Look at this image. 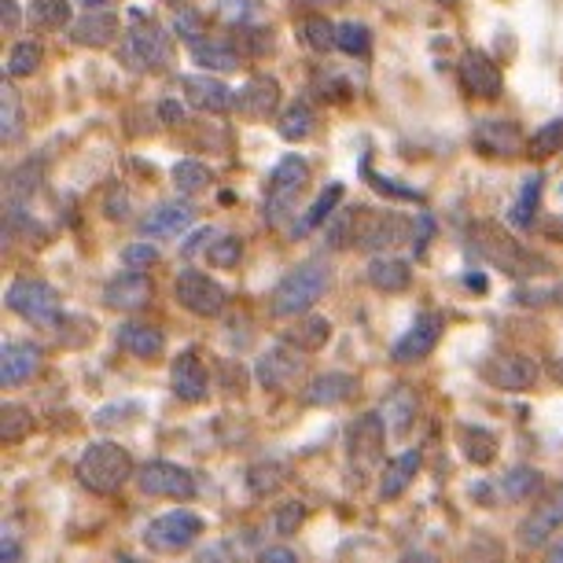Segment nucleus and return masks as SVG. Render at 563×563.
<instances>
[{
    "label": "nucleus",
    "instance_id": "1",
    "mask_svg": "<svg viewBox=\"0 0 563 563\" xmlns=\"http://www.w3.org/2000/svg\"><path fill=\"white\" fill-rule=\"evenodd\" d=\"M467 236H472L475 254H483V258L497 265L505 276H541L549 269V262L541 258V254H534L519 240H512L497 221H475Z\"/></svg>",
    "mask_w": 563,
    "mask_h": 563
},
{
    "label": "nucleus",
    "instance_id": "2",
    "mask_svg": "<svg viewBox=\"0 0 563 563\" xmlns=\"http://www.w3.org/2000/svg\"><path fill=\"white\" fill-rule=\"evenodd\" d=\"M343 236H350V243L361 251H387L395 247V243H406L409 236V221L398 218V214H387V210H365V207H354L350 210V218L343 225L332 229V243L335 247H343Z\"/></svg>",
    "mask_w": 563,
    "mask_h": 563
},
{
    "label": "nucleus",
    "instance_id": "3",
    "mask_svg": "<svg viewBox=\"0 0 563 563\" xmlns=\"http://www.w3.org/2000/svg\"><path fill=\"white\" fill-rule=\"evenodd\" d=\"M78 483L85 486L89 494H119L125 483L136 479V467H133V456L122 450L119 442H92L89 450L81 453L78 461Z\"/></svg>",
    "mask_w": 563,
    "mask_h": 563
},
{
    "label": "nucleus",
    "instance_id": "4",
    "mask_svg": "<svg viewBox=\"0 0 563 563\" xmlns=\"http://www.w3.org/2000/svg\"><path fill=\"white\" fill-rule=\"evenodd\" d=\"M332 288V269L328 262H302L276 284L273 291V317H302L321 295Z\"/></svg>",
    "mask_w": 563,
    "mask_h": 563
},
{
    "label": "nucleus",
    "instance_id": "5",
    "mask_svg": "<svg viewBox=\"0 0 563 563\" xmlns=\"http://www.w3.org/2000/svg\"><path fill=\"white\" fill-rule=\"evenodd\" d=\"M169 56H174L169 34L133 8V26H130V34H125L122 59L130 63L133 70H163L169 67Z\"/></svg>",
    "mask_w": 563,
    "mask_h": 563
},
{
    "label": "nucleus",
    "instance_id": "6",
    "mask_svg": "<svg viewBox=\"0 0 563 563\" xmlns=\"http://www.w3.org/2000/svg\"><path fill=\"white\" fill-rule=\"evenodd\" d=\"M306 185H310V166H306V158L284 155L269 177V192H265V221L280 225L284 214H291L295 199L302 196Z\"/></svg>",
    "mask_w": 563,
    "mask_h": 563
},
{
    "label": "nucleus",
    "instance_id": "7",
    "mask_svg": "<svg viewBox=\"0 0 563 563\" xmlns=\"http://www.w3.org/2000/svg\"><path fill=\"white\" fill-rule=\"evenodd\" d=\"M8 310L19 313L23 321L37 328H59L63 310H59V295L45 280H15L8 288Z\"/></svg>",
    "mask_w": 563,
    "mask_h": 563
},
{
    "label": "nucleus",
    "instance_id": "8",
    "mask_svg": "<svg viewBox=\"0 0 563 563\" xmlns=\"http://www.w3.org/2000/svg\"><path fill=\"white\" fill-rule=\"evenodd\" d=\"M199 534H203V519L196 512H188V508H174V512H166L147 523L144 545L158 552V556H169V552L188 549Z\"/></svg>",
    "mask_w": 563,
    "mask_h": 563
},
{
    "label": "nucleus",
    "instance_id": "9",
    "mask_svg": "<svg viewBox=\"0 0 563 563\" xmlns=\"http://www.w3.org/2000/svg\"><path fill=\"white\" fill-rule=\"evenodd\" d=\"M302 376H306V357H302V350L291 346V343L269 346L258 357V365H254V379H258V387L273 390V395H276V390L295 387Z\"/></svg>",
    "mask_w": 563,
    "mask_h": 563
},
{
    "label": "nucleus",
    "instance_id": "10",
    "mask_svg": "<svg viewBox=\"0 0 563 563\" xmlns=\"http://www.w3.org/2000/svg\"><path fill=\"white\" fill-rule=\"evenodd\" d=\"M136 483L147 497H169V501H188L196 497V475L174 461H147L136 472Z\"/></svg>",
    "mask_w": 563,
    "mask_h": 563
},
{
    "label": "nucleus",
    "instance_id": "11",
    "mask_svg": "<svg viewBox=\"0 0 563 563\" xmlns=\"http://www.w3.org/2000/svg\"><path fill=\"white\" fill-rule=\"evenodd\" d=\"M177 302L196 317H218L229 306V291L221 288L214 276L185 269L177 276Z\"/></svg>",
    "mask_w": 563,
    "mask_h": 563
},
{
    "label": "nucleus",
    "instance_id": "12",
    "mask_svg": "<svg viewBox=\"0 0 563 563\" xmlns=\"http://www.w3.org/2000/svg\"><path fill=\"white\" fill-rule=\"evenodd\" d=\"M479 372L486 384H494L497 390H530L538 384V365L519 350H494Z\"/></svg>",
    "mask_w": 563,
    "mask_h": 563
},
{
    "label": "nucleus",
    "instance_id": "13",
    "mask_svg": "<svg viewBox=\"0 0 563 563\" xmlns=\"http://www.w3.org/2000/svg\"><path fill=\"white\" fill-rule=\"evenodd\" d=\"M169 384H174V395L180 401H188V406H199V401H207L210 379H207L203 354H199L196 346L180 350V354L174 357V368H169Z\"/></svg>",
    "mask_w": 563,
    "mask_h": 563
},
{
    "label": "nucleus",
    "instance_id": "14",
    "mask_svg": "<svg viewBox=\"0 0 563 563\" xmlns=\"http://www.w3.org/2000/svg\"><path fill=\"white\" fill-rule=\"evenodd\" d=\"M346 453L357 472H372V467H376L379 453H384V412H365V417L350 428Z\"/></svg>",
    "mask_w": 563,
    "mask_h": 563
},
{
    "label": "nucleus",
    "instance_id": "15",
    "mask_svg": "<svg viewBox=\"0 0 563 563\" xmlns=\"http://www.w3.org/2000/svg\"><path fill=\"white\" fill-rule=\"evenodd\" d=\"M439 339H442V317L439 313H417V321L406 328V335L395 343L390 357H395L398 365H412V361L428 357L431 350L439 346Z\"/></svg>",
    "mask_w": 563,
    "mask_h": 563
},
{
    "label": "nucleus",
    "instance_id": "16",
    "mask_svg": "<svg viewBox=\"0 0 563 563\" xmlns=\"http://www.w3.org/2000/svg\"><path fill=\"white\" fill-rule=\"evenodd\" d=\"M560 527H563V483L519 523V541H523V549H538V545H545Z\"/></svg>",
    "mask_w": 563,
    "mask_h": 563
},
{
    "label": "nucleus",
    "instance_id": "17",
    "mask_svg": "<svg viewBox=\"0 0 563 563\" xmlns=\"http://www.w3.org/2000/svg\"><path fill=\"white\" fill-rule=\"evenodd\" d=\"M461 85H464L467 92H472V97H483V100L501 97V89H505L497 63L486 56V52H479V48L464 52V59H461Z\"/></svg>",
    "mask_w": 563,
    "mask_h": 563
},
{
    "label": "nucleus",
    "instance_id": "18",
    "mask_svg": "<svg viewBox=\"0 0 563 563\" xmlns=\"http://www.w3.org/2000/svg\"><path fill=\"white\" fill-rule=\"evenodd\" d=\"M37 368H41V346L30 343V339H8L4 350H0V384L23 387Z\"/></svg>",
    "mask_w": 563,
    "mask_h": 563
},
{
    "label": "nucleus",
    "instance_id": "19",
    "mask_svg": "<svg viewBox=\"0 0 563 563\" xmlns=\"http://www.w3.org/2000/svg\"><path fill=\"white\" fill-rule=\"evenodd\" d=\"M475 147H479L483 155H519L523 152V133H519V125L512 119H483L475 125Z\"/></svg>",
    "mask_w": 563,
    "mask_h": 563
},
{
    "label": "nucleus",
    "instance_id": "20",
    "mask_svg": "<svg viewBox=\"0 0 563 563\" xmlns=\"http://www.w3.org/2000/svg\"><path fill=\"white\" fill-rule=\"evenodd\" d=\"M236 108L251 119H273L280 108V81L269 74H254V78L236 92Z\"/></svg>",
    "mask_w": 563,
    "mask_h": 563
},
{
    "label": "nucleus",
    "instance_id": "21",
    "mask_svg": "<svg viewBox=\"0 0 563 563\" xmlns=\"http://www.w3.org/2000/svg\"><path fill=\"white\" fill-rule=\"evenodd\" d=\"M152 295L155 288L144 273H122L103 288V302H108L111 310H141V306L152 302Z\"/></svg>",
    "mask_w": 563,
    "mask_h": 563
},
{
    "label": "nucleus",
    "instance_id": "22",
    "mask_svg": "<svg viewBox=\"0 0 563 563\" xmlns=\"http://www.w3.org/2000/svg\"><path fill=\"white\" fill-rule=\"evenodd\" d=\"M180 85H185L188 100H192L199 111L225 114L232 103H236V92H232L229 85H221L218 78H207V74H185Z\"/></svg>",
    "mask_w": 563,
    "mask_h": 563
},
{
    "label": "nucleus",
    "instance_id": "23",
    "mask_svg": "<svg viewBox=\"0 0 563 563\" xmlns=\"http://www.w3.org/2000/svg\"><path fill=\"white\" fill-rule=\"evenodd\" d=\"M350 398H357V376L350 372H321L306 387V406H343Z\"/></svg>",
    "mask_w": 563,
    "mask_h": 563
},
{
    "label": "nucleus",
    "instance_id": "24",
    "mask_svg": "<svg viewBox=\"0 0 563 563\" xmlns=\"http://www.w3.org/2000/svg\"><path fill=\"white\" fill-rule=\"evenodd\" d=\"M196 210L188 203H158L141 218V232L144 236H177L192 225Z\"/></svg>",
    "mask_w": 563,
    "mask_h": 563
},
{
    "label": "nucleus",
    "instance_id": "25",
    "mask_svg": "<svg viewBox=\"0 0 563 563\" xmlns=\"http://www.w3.org/2000/svg\"><path fill=\"white\" fill-rule=\"evenodd\" d=\"M119 37V19L111 12H85L78 23L70 26V41L85 48H108Z\"/></svg>",
    "mask_w": 563,
    "mask_h": 563
},
{
    "label": "nucleus",
    "instance_id": "26",
    "mask_svg": "<svg viewBox=\"0 0 563 563\" xmlns=\"http://www.w3.org/2000/svg\"><path fill=\"white\" fill-rule=\"evenodd\" d=\"M119 346L125 350L130 357H141V361H155V357H163V350H166V339L163 332H158L155 324H144V321H130V324H122V332H119Z\"/></svg>",
    "mask_w": 563,
    "mask_h": 563
},
{
    "label": "nucleus",
    "instance_id": "27",
    "mask_svg": "<svg viewBox=\"0 0 563 563\" xmlns=\"http://www.w3.org/2000/svg\"><path fill=\"white\" fill-rule=\"evenodd\" d=\"M420 475V450H406V453H398L395 461H390L384 467V475H379V494L387 497H401L406 494V486L417 479Z\"/></svg>",
    "mask_w": 563,
    "mask_h": 563
},
{
    "label": "nucleus",
    "instance_id": "28",
    "mask_svg": "<svg viewBox=\"0 0 563 563\" xmlns=\"http://www.w3.org/2000/svg\"><path fill=\"white\" fill-rule=\"evenodd\" d=\"M368 284L379 291H406L412 273H409V262L401 258H387V254H376V258L368 262Z\"/></svg>",
    "mask_w": 563,
    "mask_h": 563
},
{
    "label": "nucleus",
    "instance_id": "29",
    "mask_svg": "<svg viewBox=\"0 0 563 563\" xmlns=\"http://www.w3.org/2000/svg\"><path fill=\"white\" fill-rule=\"evenodd\" d=\"M456 442H461L464 461H472V464H479V467H486L497 456L494 431L475 428V423H461V428H456Z\"/></svg>",
    "mask_w": 563,
    "mask_h": 563
},
{
    "label": "nucleus",
    "instance_id": "30",
    "mask_svg": "<svg viewBox=\"0 0 563 563\" xmlns=\"http://www.w3.org/2000/svg\"><path fill=\"white\" fill-rule=\"evenodd\" d=\"M328 339H332V321L321 317V313H310V317H302V321L295 324V328H288L284 343L299 346L302 354H313V350H321Z\"/></svg>",
    "mask_w": 563,
    "mask_h": 563
},
{
    "label": "nucleus",
    "instance_id": "31",
    "mask_svg": "<svg viewBox=\"0 0 563 563\" xmlns=\"http://www.w3.org/2000/svg\"><path fill=\"white\" fill-rule=\"evenodd\" d=\"M343 196H346V188L339 185V180H335V185H328L324 192L313 199V207H310V210H306V214H302V221H299V225H295V236H306V232L321 229L324 221L332 218L335 210H339V203H343Z\"/></svg>",
    "mask_w": 563,
    "mask_h": 563
},
{
    "label": "nucleus",
    "instance_id": "32",
    "mask_svg": "<svg viewBox=\"0 0 563 563\" xmlns=\"http://www.w3.org/2000/svg\"><path fill=\"white\" fill-rule=\"evenodd\" d=\"M30 431H34V412L26 406H19V401H4V409H0V442L15 445V442H23Z\"/></svg>",
    "mask_w": 563,
    "mask_h": 563
},
{
    "label": "nucleus",
    "instance_id": "33",
    "mask_svg": "<svg viewBox=\"0 0 563 563\" xmlns=\"http://www.w3.org/2000/svg\"><path fill=\"white\" fill-rule=\"evenodd\" d=\"M23 136V103L12 92V85H0V141L15 144Z\"/></svg>",
    "mask_w": 563,
    "mask_h": 563
},
{
    "label": "nucleus",
    "instance_id": "34",
    "mask_svg": "<svg viewBox=\"0 0 563 563\" xmlns=\"http://www.w3.org/2000/svg\"><path fill=\"white\" fill-rule=\"evenodd\" d=\"M192 59L207 70H236L240 67V52L229 48L225 41H199V45H192Z\"/></svg>",
    "mask_w": 563,
    "mask_h": 563
},
{
    "label": "nucleus",
    "instance_id": "35",
    "mask_svg": "<svg viewBox=\"0 0 563 563\" xmlns=\"http://www.w3.org/2000/svg\"><path fill=\"white\" fill-rule=\"evenodd\" d=\"M541 174H530L523 180V188H519V196H516V207H512V225L516 229H530L534 225V218H538V203H541Z\"/></svg>",
    "mask_w": 563,
    "mask_h": 563
},
{
    "label": "nucleus",
    "instance_id": "36",
    "mask_svg": "<svg viewBox=\"0 0 563 563\" xmlns=\"http://www.w3.org/2000/svg\"><path fill=\"white\" fill-rule=\"evenodd\" d=\"M41 45H34V41H19V45H12V52H8V63H4V78H30L37 67H41Z\"/></svg>",
    "mask_w": 563,
    "mask_h": 563
},
{
    "label": "nucleus",
    "instance_id": "37",
    "mask_svg": "<svg viewBox=\"0 0 563 563\" xmlns=\"http://www.w3.org/2000/svg\"><path fill=\"white\" fill-rule=\"evenodd\" d=\"M210 180H214V174H210V166H203L199 158H180V163H174V185L185 196L203 192V188H210Z\"/></svg>",
    "mask_w": 563,
    "mask_h": 563
},
{
    "label": "nucleus",
    "instance_id": "38",
    "mask_svg": "<svg viewBox=\"0 0 563 563\" xmlns=\"http://www.w3.org/2000/svg\"><path fill=\"white\" fill-rule=\"evenodd\" d=\"M313 111H310V103H291L288 111H284V119L280 125H276V133L284 136V141H291V144H299L306 141V136L313 133Z\"/></svg>",
    "mask_w": 563,
    "mask_h": 563
},
{
    "label": "nucleus",
    "instance_id": "39",
    "mask_svg": "<svg viewBox=\"0 0 563 563\" xmlns=\"http://www.w3.org/2000/svg\"><path fill=\"white\" fill-rule=\"evenodd\" d=\"M501 490L508 501H527V497H534L541 490V472L538 467H512V472L501 479Z\"/></svg>",
    "mask_w": 563,
    "mask_h": 563
},
{
    "label": "nucleus",
    "instance_id": "40",
    "mask_svg": "<svg viewBox=\"0 0 563 563\" xmlns=\"http://www.w3.org/2000/svg\"><path fill=\"white\" fill-rule=\"evenodd\" d=\"M299 34H302V45L310 48V52H317V56H324V52H332V48H335V26L328 23L324 15L302 19Z\"/></svg>",
    "mask_w": 563,
    "mask_h": 563
},
{
    "label": "nucleus",
    "instance_id": "41",
    "mask_svg": "<svg viewBox=\"0 0 563 563\" xmlns=\"http://www.w3.org/2000/svg\"><path fill=\"white\" fill-rule=\"evenodd\" d=\"M284 479H288V467L284 464H276V461H262V464H254L251 472H247V486L258 497L265 494H276L284 486Z\"/></svg>",
    "mask_w": 563,
    "mask_h": 563
},
{
    "label": "nucleus",
    "instance_id": "42",
    "mask_svg": "<svg viewBox=\"0 0 563 563\" xmlns=\"http://www.w3.org/2000/svg\"><path fill=\"white\" fill-rule=\"evenodd\" d=\"M335 48L346 52V56H368L372 48V34L365 23H339L335 26Z\"/></svg>",
    "mask_w": 563,
    "mask_h": 563
},
{
    "label": "nucleus",
    "instance_id": "43",
    "mask_svg": "<svg viewBox=\"0 0 563 563\" xmlns=\"http://www.w3.org/2000/svg\"><path fill=\"white\" fill-rule=\"evenodd\" d=\"M30 19H34L37 26H67L70 4L67 0H34V4H30Z\"/></svg>",
    "mask_w": 563,
    "mask_h": 563
},
{
    "label": "nucleus",
    "instance_id": "44",
    "mask_svg": "<svg viewBox=\"0 0 563 563\" xmlns=\"http://www.w3.org/2000/svg\"><path fill=\"white\" fill-rule=\"evenodd\" d=\"M556 152H563V119L545 122L534 136H530V155L545 158V155H556Z\"/></svg>",
    "mask_w": 563,
    "mask_h": 563
},
{
    "label": "nucleus",
    "instance_id": "45",
    "mask_svg": "<svg viewBox=\"0 0 563 563\" xmlns=\"http://www.w3.org/2000/svg\"><path fill=\"white\" fill-rule=\"evenodd\" d=\"M464 563H505V545L490 534L472 538L464 549Z\"/></svg>",
    "mask_w": 563,
    "mask_h": 563
},
{
    "label": "nucleus",
    "instance_id": "46",
    "mask_svg": "<svg viewBox=\"0 0 563 563\" xmlns=\"http://www.w3.org/2000/svg\"><path fill=\"white\" fill-rule=\"evenodd\" d=\"M207 258H210V265H218V269H232V265H240V258H243V243L236 236H218L210 243Z\"/></svg>",
    "mask_w": 563,
    "mask_h": 563
},
{
    "label": "nucleus",
    "instance_id": "47",
    "mask_svg": "<svg viewBox=\"0 0 563 563\" xmlns=\"http://www.w3.org/2000/svg\"><path fill=\"white\" fill-rule=\"evenodd\" d=\"M174 34L188 45H199L203 41V15L196 8H177L174 12Z\"/></svg>",
    "mask_w": 563,
    "mask_h": 563
},
{
    "label": "nucleus",
    "instance_id": "48",
    "mask_svg": "<svg viewBox=\"0 0 563 563\" xmlns=\"http://www.w3.org/2000/svg\"><path fill=\"white\" fill-rule=\"evenodd\" d=\"M122 262H125V269H152V265L158 262V251L152 247V243H130V247L122 251Z\"/></svg>",
    "mask_w": 563,
    "mask_h": 563
},
{
    "label": "nucleus",
    "instance_id": "49",
    "mask_svg": "<svg viewBox=\"0 0 563 563\" xmlns=\"http://www.w3.org/2000/svg\"><path fill=\"white\" fill-rule=\"evenodd\" d=\"M368 185L376 188V192H384V196H395V199H412V203H420V192L417 188H406V185H395L390 177H384V174H372L368 169Z\"/></svg>",
    "mask_w": 563,
    "mask_h": 563
},
{
    "label": "nucleus",
    "instance_id": "50",
    "mask_svg": "<svg viewBox=\"0 0 563 563\" xmlns=\"http://www.w3.org/2000/svg\"><path fill=\"white\" fill-rule=\"evenodd\" d=\"M258 12V0H221V15L232 19V23H247Z\"/></svg>",
    "mask_w": 563,
    "mask_h": 563
},
{
    "label": "nucleus",
    "instance_id": "51",
    "mask_svg": "<svg viewBox=\"0 0 563 563\" xmlns=\"http://www.w3.org/2000/svg\"><path fill=\"white\" fill-rule=\"evenodd\" d=\"M302 519H306L302 505L291 501V505H284L280 512H276V530H280V534H295V530L302 527Z\"/></svg>",
    "mask_w": 563,
    "mask_h": 563
},
{
    "label": "nucleus",
    "instance_id": "52",
    "mask_svg": "<svg viewBox=\"0 0 563 563\" xmlns=\"http://www.w3.org/2000/svg\"><path fill=\"white\" fill-rule=\"evenodd\" d=\"M214 236H218V232L210 229V225H203L199 232H192V236H188V243H185L180 251H185V258H196L199 251H210V243H214Z\"/></svg>",
    "mask_w": 563,
    "mask_h": 563
},
{
    "label": "nucleus",
    "instance_id": "53",
    "mask_svg": "<svg viewBox=\"0 0 563 563\" xmlns=\"http://www.w3.org/2000/svg\"><path fill=\"white\" fill-rule=\"evenodd\" d=\"M258 563H299V556L288 545H273L258 552Z\"/></svg>",
    "mask_w": 563,
    "mask_h": 563
},
{
    "label": "nucleus",
    "instance_id": "54",
    "mask_svg": "<svg viewBox=\"0 0 563 563\" xmlns=\"http://www.w3.org/2000/svg\"><path fill=\"white\" fill-rule=\"evenodd\" d=\"M158 114H163V122H169V125L185 122V111H180V103H174V100H163V103H158Z\"/></svg>",
    "mask_w": 563,
    "mask_h": 563
},
{
    "label": "nucleus",
    "instance_id": "55",
    "mask_svg": "<svg viewBox=\"0 0 563 563\" xmlns=\"http://www.w3.org/2000/svg\"><path fill=\"white\" fill-rule=\"evenodd\" d=\"M527 302H556V306H563V288H552V291H527Z\"/></svg>",
    "mask_w": 563,
    "mask_h": 563
},
{
    "label": "nucleus",
    "instance_id": "56",
    "mask_svg": "<svg viewBox=\"0 0 563 563\" xmlns=\"http://www.w3.org/2000/svg\"><path fill=\"white\" fill-rule=\"evenodd\" d=\"M19 23V8H15V0H4V30L12 34Z\"/></svg>",
    "mask_w": 563,
    "mask_h": 563
},
{
    "label": "nucleus",
    "instance_id": "57",
    "mask_svg": "<svg viewBox=\"0 0 563 563\" xmlns=\"http://www.w3.org/2000/svg\"><path fill=\"white\" fill-rule=\"evenodd\" d=\"M19 556H23V552H19L15 538H12V534H4V563H19Z\"/></svg>",
    "mask_w": 563,
    "mask_h": 563
},
{
    "label": "nucleus",
    "instance_id": "58",
    "mask_svg": "<svg viewBox=\"0 0 563 563\" xmlns=\"http://www.w3.org/2000/svg\"><path fill=\"white\" fill-rule=\"evenodd\" d=\"M545 563H563V538L552 541V545L545 549Z\"/></svg>",
    "mask_w": 563,
    "mask_h": 563
},
{
    "label": "nucleus",
    "instance_id": "59",
    "mask_svg": "<svg viewBox=\"0 0 563 563\" xmlns=\"http://www.w3.org/2000/svg\"><path fill=\"white\" fill-rule=\"evenodd\" d=\"M398 563H439V556H431V552H409V556H401Z\"/></svg>",
    "mask_w": 563,
    "mask_h": 563
},
{
    "label": "nucleus",
    "instance_id": "60",
    "mask_svg": "<svg viewBox=\"0 0 563 563\" xmlns=\"http://www.w3.org/2000/svg\"><path fill=\"white\" fill-rule=\"evenodd\" d=\"M78 4H85L89 12H103V8H108L111 0H78Z\"/></svg>",
    "mask_w": 563,
    "mask_h": 563
},
{
    "label": "nucleus",
    "instance_id": "61",
    "mask_svg": "<svg viewBox=\"0 0 563 563\" xmlns=\"http://www.w3.org/2000/svg\"><path fill=\"white\" fill-rule=\"evenodd\" d=\"M549 236H556V240H563V218H556V221H549Z\"/></svg>",
    "mask_w": 563,
    "mask_h": 563
},
{
    "label": "nucleus",
    "instance_id": "62",
    "mask_svg": "<svg viewBox=\"0 0 563 563\" xmlns=\"http://www.w3.org/2000/svg\"><path fill=\"white\" fill-rule=\"evenodd\" d=\"M310 4H335V0H310Z\"/></svg>",
    "mask_w": 563,
    "mask_h": 563
}]
</instances>
